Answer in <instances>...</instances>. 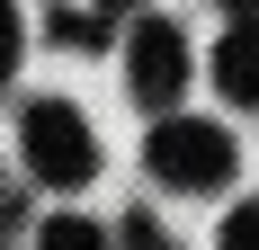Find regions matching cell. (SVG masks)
<instances>
[{
    "label": "cell",
    "instance_id": "obj_1",
    "mask_svg": "<svg viewBox=\"0 0 259 250\" xmlns=\"http://www.w3.org/2000/svg\"><path fill=\"white\" fill-rule=\"evenodd\" d=\"M18 143H27V170H36V179H54V188H80V179L99 170L90 125H80V107H63V99H36V107H27Z\"/></svg>",
    "mask_w": 259,
    "mask_h": 250
},
{
    "label": "cell",
    "instance_id": "obj_2",
    "mask_svg": "<svg viewBox=\"0 0 259 250\" xmlns=\"http://www.w3.org/2000/svg\"><path fill=\"white\" fill-rule=\"evenodd\" d=\"M152 179L170 188H224L233 179V134L206 116H161L152 125Z\"/></svg>",
    "mask_w": 259,
    "mask_h": 250
},
{
    "label": "cell",
    "instance_id": "obj_3",
    "mask_svg": "<svg viewBox=\"0 0 259 250\" xmlns=\"http://www.w3.org/2000/svg\"><path fill=\"white\" fill-rule=\"evenodd\" d=\"M125 80H134L143 107H170V99L188 90V36H179V18H134V36H125Z\"/></svg>",
    "mask_w": 259,
    "mask_h": 250
},
{
    "label": "cell",
    "instance_id": "obj_4",
    "mask_svg": "<svg viewBox=\"0 0 259 250\" xmlns=\"http://www.w3.org/2000/svg\"><path fill=\"white\" fill-rule=\"evenodd\" d=\"M214 80H224V99H241V107L259 99V9L224 27V45H214Z\"/></svg>",
    "mask_w": 259,
    "mask_h": 250
},
{
    "label": "cell",
    "instance_id": "obj_5",
    "mask_svg": "<svg viewBox=\"0 0 259 250\" xmlns=\"http://www.w3.org/2000/svg\"><path fill=\"white\" fill-rule=\"evenodd\" d=\"M36 250H107V232L90 224V215H54V224L36 232Z\"/></svg>",
    "mask_w": 259,
    "mask_h": 250
},
{
    "label": "cell",
    "instance_id": "obj_6",
    "mask_svg": "<svg viewBox=\"0 0 259 250\" xmlns=\"http://www.w3.org/2000/svg\"><path fill=\"white\" fill-rule=\"evenodd\" d=\"M224 250H259V197L241 215H224Z\"/></svg>",
    "mask_w": 259,
    "mask_h": 250
},
{
    "label": "cell",
    "instance_id": "obj_7",
    "mask_svg": "<svg viewBox=\"0 0 259 250\" xmlns=\"http://www.w3.org/2000/svg\"><path fill=\"white\" fill-rule=\"evenodd\" d=\"M116 250H170V241H161L152 215H125V241H116Z\"/></svg>",
    "mask_w": 259,
    "mask_h": 250
},
{
    "label": "cell",
    "instance_id": "obj_8",
    "mask_svg": "<svg viewBox=\"0 0 259 250\" xmlns=\"http://www.w3.org/2000/svg\"><path fill=\"white\" fill-rule=\"evenodd\" d=\"M18 72V18H9V9H0V80Z\"/></svg>",
    "mask_w": 259,
    "mask_h": 250
}]
</instances>
